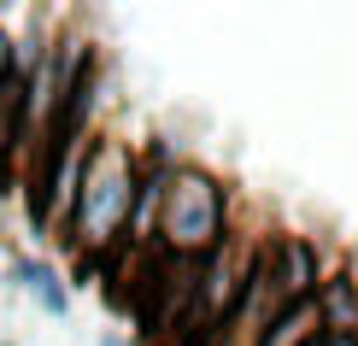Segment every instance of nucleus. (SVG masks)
Segmentation results:
<instances>
[{
	"label": "nucleus",
	"instance_id": "nucleus-4",
	"mask_svg": "<svg viewBox=\"0 0 358 346\" xmlns=\"http://www.w3.org/2000/svg\"><path fill=\"white\" fill-rule=\"evenodd\" d=\"M311 340H323V311H317V299H300V305H282L271 329L259 335V346H311Z\"/></svg>",
	"mask_w": 358,
	"mask_h": 346
},
{
	"label": "nucleus",
	"instance_id": "nucleus-8",
	"mask_svg": "<svg viewBox=\"0 0 358 346\" xmlns=\"http://www.w3.org/2000/svg\"><path fill=\"white\" fill-rule=\"evenodd\" d=\"M311 346H323V340H311Z\"/></svg>",
	"mask_w": 358,
	"mask_h": 346
},
{
	"label": "nucleus",
	"instance_id": "nucleus-1",
	"mask_svg": "<svg viewBox=\"0 0 358 346\" xmlns=\"http://www.w3.org/2000/svg\"><path fill=\"white\" fill-rule=\"evenodd\" d=\"M136 164L117 141H100L83 153V176H77V200H71V240L88 252V259H100V252H112L117 240L129 229V212H136Z\"/></svg>",
	"mask_w": 358,
	"mask_h": 346
},
{
	"label": "nucleus",
	"instance_id": "nucleus-2",
	"mask_svg": "<svg viewBox=\"0 0 358 346\" xmlns=\"http://www.w3.org/2000/svg\"><path fill=\"white\" fill-rule=\"evenodd\" d=\"M159 247L171 259L206 264L223 247V188L194 164H176L159 194Z\"/></svg>",
	"mask_w": 358,
	"mask_h": 346
},
{
	"label": "nucleus",
	"instance_id": "nucleus-3",
	"mask_svg": "<svg viewBox=\"0 0 358 346\" xmlns=\"http://www.w3.org/2000/svg\"><path fill=\"white\" fill-rule=\"evenodd\" d=\"M264 264H271V282H276V299H282V305L317 299V252H311V240L282 235L276 247L264 252Z\"/></svg>",
	"mask_w": 358,
	"mask_h": 346
},
{
	"label": "nucleus",
	"instance_id": "nucleus-5",
	"mask_svg": "<svg viewBox=\"0 0 358 346\" xmlns=\"http://www.w3.org/2000/svg\"><path fill=\"white\" fill-rule=\"evenodd\" d=\"M12 276H18L24 288L36 294V305L48 311V317H65V311H71L65 282H59V270H53V264H41V259H18V264H12Z\"/></svg>",
	"mask_w": 358,
	"mask_h": 346
},
{
	"label": "nucleus",
	"instance_id": "nucleus-7",
	"mask_svg": "<svg viewBox=\"0 0 358 346\" xmlns=\"http://www.w3.org/2000/svg\"><path fill=\"white\" fill-rule=\"evenodd\" d=\"M0 346H12V340H0Z\"/></svg>",
	"mask_w": 358,
	"mask_h": 346
},
{
	"label": "nucleus",
	"instance_id": "nucleus-6",
	"mask_svg": "<svg viewBox=\"0 0 358 346\" xmlns=\"http://www.w3.org/2000/svg\"><path fill=\"white\" fill-rule=\"evenodd\" d=\"M100 346H124V335H106V340H100Z\"/></svg>",
	"mask_w": 358,
	"mask_h": 346
}]
</instances>
